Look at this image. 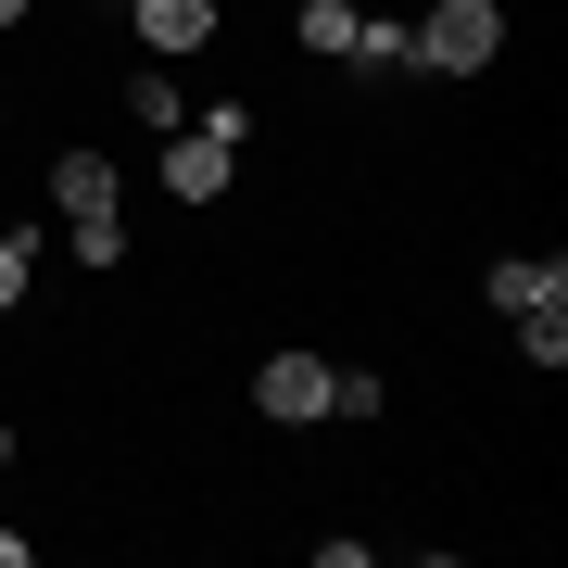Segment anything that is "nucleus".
I'll list each match as a JSON object with an SVG mask.
<instances>
[{
	"mask_svg": "<svg viewBox=\"0 0 568 568\" xmlns=\"http://www.w3.org/2000/svg\"><path fill=\"white\" fill-rule=\"evenodd\" d=\"M392 392H379V366H328V417H379Z\"/></svg>",
	"mask_w": 568,
	"mask_h": 568,
	"instance_id": "6e6552de",
	"label": "nucleus"
},
{
	"mask_svg": "<svg viewBox=\"0 0 568 568\" xmlns=\"http://www.w3.org/2000/svg\"><path fill=\"white\" fill-rule=\"evenodd\" d=\"M253 405L278 417V429H316V417H328V366H316V354H265V366H253Z\"/></svg>",
	"mask_w": 568,
	"mask_h": 568,
	"instance_id": "20e7f679",
	"label": "nucleus"
},
{
	"mask_svg": "<svg viewBox=\"0 0 568 568\" xmlns=\"http://www.w3.org/2000/svg\"><path fill=\"white\" fill-rule=\"evenodd\" d=\"M0 455H13V429H0Z\"/></svg>",
	"mask_w": 568,
	"mask_h": 568,
	"instance_id": "f8f14e48",
	"label": "nucleus"
},
{
	"mask_svg": "<svg viewBox=\"0 0 568 568\" xmlns=\"http://www.w3.org/2000/svg\"><path fill=\"white\" fill-rule=\"evenodd\" d=\"M0 26H26V0H0Z\"/></svg>",
	"mask_w": 568,
	"mask_h": 568,
	"instance_id": "9b49d317",
	"label": "nucleus"
},
{
	"mask_svg": "<svg viewBox=\"0 0 568 568\" xmlns=\"http://www.w3.org/2000/svg\"><path fill=\"white\" fill-rule=\"evenodd\" d=\"M354 39V0H304V51H342Z\"/></svg>",
	"mask_w": 568,
	"mask_h": 568,
	"instance_id": "1a4fd4ad",
	"label": "nucleus"
},
{
	"mask_svg": "<svg viewBox=\"0 0 568 568\" xmlns=\"http://www.w3.org/2000/svg\"><path fill=\"white\" fill-rule=\"evenodd\" d=\"M140 39L152 51H203L215 39V0H140Z\"/></svg>",
	"mask_w": 568,
	"mask_h": 568,
	"instance_id": "423d86ee",
	"label": "nucleus"
},
{
	"mask_svg": "<svg viewBox=\"0 0 568 568\" xmlns=\"http://www.w3.org/2000/svg\"><path fill=\"white\" fill-rule=\"evenodd\" d=\"M405 39H417V63H429V77H480V63L506 51V13H493V0H443V13H429V26H405Z\"/></svg>",
	"mask_w": 568,
	"mask_h": 568,
	"instance_id": "f03ea898",
	"label": "nucleus"
},
{
	"mask_svg": "<svg viewBox=\"0 0 568 568\" xmlns=\"http://www.w3.org/2000/svg\"><path fill=\"white\" fill-rule=\"evenodd\" d=\"M51 215L77 227V253H89V265H114V253H126V203H114V152H63V164H51Z\"/></svg>",
	"mask_w": 568,
	"mask_h": 568,
	"instance_id": "f257e3e1",
	"label": "nucleus"
},
{
	"mask_svg": "<svg viewBox=\"0 0 568 568\" xmlns=\"http://www.w3.org/2000/svg\"><path fill=\"white\" fill-rule=\"evenodd\" d=\"M26 304V227H0V316Z\"/></svg>",
	"mask_w": 568,
	"mask_h": 568,
	"instance_id": "9d476101",
	"label": "nucleus"
},
{
	"mask_svg": "<svg viewBox=\"0 0 568 568\" xmlns=\"http://www.w3.org/2000/svg\"><path fill=\"white\" fill-rule=\"evenodd\" d=\"M493 304H506V316H568V265L556 253H506V265H493Z\"/></svg>",
	"mask_w": 568,
	"mask_h": 568,
	"instance_id": "39448f33",
	"label": "nucleus"
},
{
	"mask_svg": "<svg viewBox=\"0 0 568 568\" xmlns=\"http://www.w3.org/2000/svg\"><path fill=\"white\" fill-rule=\"evenodd\" d=\"M227 164H241V102L164 140V190H178V203H215V190H227Z\"/></svg>",
	"mask_w": 568,
	"mask_h": 568,
	"instance_id": "7ed1b4c3",
	"label": "nucleus"
},
{
	"mask_svg": "<svg viewBox=\"0 0 568 568\" xmlns=\"http://www.w3.org/2000/svg\"><path fill=\"white\" fill-rule=\"evenodd\" d=\"M342 63H366V77H392V63H417V39H405V26H366V13H354V39H342Z\"/></svg>",
	"mask_w": 568,
	"mask_h": 568,
	"instance_id": "0eeeda50",
	"label": "nucleus"
}]
</instances>
